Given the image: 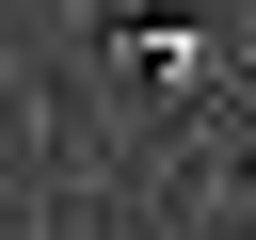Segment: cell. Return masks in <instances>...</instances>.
<instances>
[{"instance_id":"6da1fadb","label":"cell","mask_w":256,"mask_h":240,"mask_svg":"<svg viewBox=\"0 0 256 240\" xmlns=\"http://www.w3.org/2000/svg\"><path fill=\"white\" fill-rule=\"evenodd\" d=\"M112 64H128L144 96H192V80H224V32H192V16H112Z\"/></svg>"}]
</instances>
